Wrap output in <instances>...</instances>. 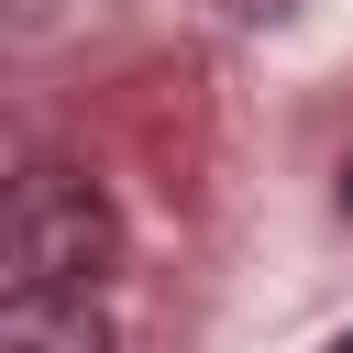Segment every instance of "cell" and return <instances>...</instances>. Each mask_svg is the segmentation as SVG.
<instances>
[{"mask_svg": "<svg viewBox=\"0 0 353 353\" xmlns=\"http://www.w3.org/2000/svg\"><path fill=\"white\" fill-rule=\"evenodd\" d=\"M0 265L44 276V287H99L121 265V210L77 165H22V176H0Z\"/></svg>", "mask_w": 353, "mask_h": 353, "instance_id": "cell-1", "label": "cell"}, {"mask_svg": "<svg viewBox=\"0 0 353 353\" xmlns=\"http://www.w3.org/2000/svg\"><path fill=\"white\" fill-rule=\"evenodd\" d=\"M0 353H110V309H99L88 287L11 276V287H0Z\"/></svg>", "mask_w": 353, "mask_h": 353, "instance_id": "cell-2", "label": "cell"}, {"mask_svg": "<svg viewBox=\"0 0 353 353\" xmlns=\"http://www.w3.org/2000/svg\"><path fill=\"white\" fill-rule=\"evenodd\" d=\"M342 210H353V165H342Z\"/></svg>", "mask_w": 353, "mask_h": 353, "instance_id": "cell-3", "label": "cell"}, {"mask_svg": "<svg viewBox=\"0 0 353 353\" xmlns=\"http://www.w3.org/2000/svg\"><path fill=\"white\" fill-rule=\"evenodd\" d=\"M331 353H353V331H342V342H331Z\"/></svg>", "mask_w": 353, "mask_h": 353, "instance_id": "cell-4", "label": "cell"}]
</instances>
